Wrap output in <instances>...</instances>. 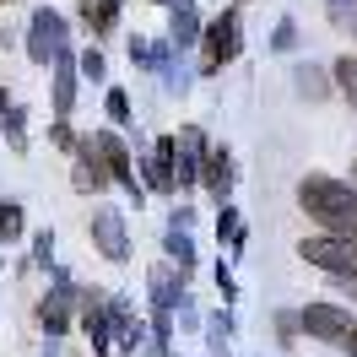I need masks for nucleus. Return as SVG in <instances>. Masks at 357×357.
<instances>
[{
    "label": "nucleus",
    "mask_w": 357,
    "mask_h": 357,
    "mask_svg": "<svg viewBox=\"0 0 357 357\" xmlns=\"http://www.w3.org/2000/svg\"><path fill=\"white\" fill-rule=\"evenodd\" d=\"M146 184H152L157 195H174V135H162L146 157Z\"/></svg>",
    "instance_id": "13"
},
{
    "label": "nucleus",
    "mask_w": 357,
    "mask_h": 357,
    "mask_svg": "<svg viewBox=\"0 0 357 357\" xmlns=\"http://www.w3.org/2000/svg\"><path fill=\"white\" fill-rule=\"evenodd\" d=\"M109 119H114V125H135V119H130V98H125L119 87L109 92Z\"/></svg>",
    "instance_id": "26"
},
{
    "label": "nucleus",
    "mask_w": 357,
    "mask_h": 357,
    "mask_svg": "<svg viewBox=\"0 0 357 357\" xmlns=\"http://www.w3.org/2000/svg\"><path fill=\"white\" fill-rule=\"evenodd\" d=\"M0 6H6V0H0Z\"/></svg>",
    "instance_id": "36"
},
{
    "label": "nucleus",
    "mask_w": 357,
    "mask_h": 357,
    "mask_svg": "<svg viewBox=\"0 0 357 357\" xmlns=\"http://www.w3.org/2000/svg\"><path fill=\"white\" fill-rule=\"evenodd\" d=\"M162 6H174V0H162Z\"/></svg>",
    "instance_id": "35"
},
{
    "label": "nucleus",
    "mask_w": 357,
    "mask_h": 357,
    "mask_svg": "<svg viewBox=\"0 0 357 357\" xmlns=\"http://www.w3.org/2000/svg\"><path fill=\"white\" fill-rule=\"evenodd\" d=\"M70 303H76V287H70V276L66 271H54V287H49V298L38 303V319H44V335H49V347L66 335L70 325Z\"/></svg>",
    "instance_id": "8"
},
{
    "label": "nucleus",
    "mask_w": 357,
    "mask_h": 357,
    "mask_svg": "<svg viewBox=\"0 0 357 357\" xmlns=\"http://www.w3.org/2000/svg\"><path fill=\"white\" fill-rule=\"evenodd\" d=\"M201 38H206V76H211V70H222L227 60L238 54V44H244V33H238V11L227 6L217 22L201 27Z\"/></svg>",
    "instance_id": "5"
},
{
    "label": "nucleus",
    "mask_w": 357,
    "mask_h": 357,
    "mask_svg": "<svg viewBox=\"0 0 357 357\" xmlns=\"http://www.w3.org/2000/svg\"><path fill=\"white\" fill-rule=\"evenodd\" d=\"M146 287H152V309H168V314H174V303H184V271L152 266V271H146Z\"/></svg>",
    "instance_id": "12"
},
{
    "label": "nucleus",
    "mask_w": 357,
    "mask_h": 357,
    "mask_svg": "<svg viewBox=\"0 0 357 357\" xmlns=\"http://www.w3.org/2000/svg\"><path fill=\"white\" fill-rule=\"evenodd\" d=\"M341 287H347V292H352V298H357V276H352V282H341Z\"/></svg>",
    "instance_id": "34"
},
{
    "label": "nucleus",
    "mask_w": 357,
    "mask_h": 357,
    "mask_svg": "<svg viewBox=\"0 0 357 357\" xmlns=\"http://www.w3.org/2000/svg\"><path fill=\"white\" fill-rule=\"evenodd\" d=\"M298 206H303L325 233H335V238H357V184L309 174L303 184H298Z\"/></svg>",
    "instance_id": "2"
},
{
    "label": "nucleus",
    "mask_w": 357,
    "mask_h": 357,
    "mask_svg": "<svg viewBox=\"0 0 357 357\" xmlns=\"http://www.w3.org/2000/svg\"><path fill=\"white\" fill-rule=\"evenodd\" d=\"M347 352H352V357H357V331H352V335H347Z\"/></svg>",
    "instance_id": "33"
},
{
    "label": "nucleus",
    "mask_w": 357,
    "mask_h": 357,
    "mask_svg": "<svg viewBox=\"0 0 357 357\" xmlns=\"http://www.w3.org/2000/svg\"><path fill=\"white\" fill-rule=\"evenodd\" d=\"M76 70H82V76H92V82H103V54H98V49H87V54L76 60Z\"/></svg>",
    "instance_id": "28"
},
{
    "label": "nucleus",
    "mask_w": 357,
    "mask_h": 357,
    "mask_svg": "<svg viewBox=\"0 0 357 357\" xmlns=\"http://www.w3.org/2000/svg\"><path fill=\"white\" fill-rule=\"evenodd\" d=\"M92 141H98V157H103V168H109V178L114 184H125V190H130L135 195V206L146 201V190H141V184H135V168H130V152H125V141H119V135H92Z\"/></svg>",
    "instance_id": "10"
},
{
    "label": "nucleus",
    "mask_w": 357,
    "mask_h": 357,
    "mask_svg": "<svg viewBox=\"0 0 357 357\" xmlns=\"http://www.w3.org/2000/svg\"><path fill=\"white\" fill-rule=\"evenodd\" d=\"M292 76H298V92H303V98H325V92H331V82H325L319 66H298Z\"/></svg>",
    "instance_id": "21"
},
{
    "label": "nucleus",
    "mask_w": 357,
    "mask_h": 357,
    "mask_svg": "<svg viewBox=\"0 0 357 357\" xmlns=\"http://www.w3.org/2000/svg\"><path fill=\"white\" fill-rule=\"evenodd\" d=\"M206 157H211V152H206V135L195 130V125L174 135V195H178V190H190V184L201 178Z\"/></svg>",
    "instance_id": "6"
},
{
    "label": "nucleus",
    "mask_w": 357,
    "mask_h": 357,
    "mask_svg": "<svg viewBox=\"0 0 357 357\" xmlns=\"http://www.w3.org/2000/svg\"><path fill=\"white\" fill-rule=\"evenodd\" d=\"M331 22L357 38V0H331Z\"/></svg>",
    "instance_id": "25"
},
{
    "label": "nucleus",
    "mask_w": 357,
    "mask_h": 357,
    "mask_svg": "<svg viewBox=\"0 0 357 357\" xmlns=\"http://www.w3.org/2000/svg\"><path fill=\"white\" fill-rule=\"evenodd\" d=\"M331 76H335V87L347 92V103H352V109H357V54H341Z\"/></svg>",
    "instance_id": "20"
},
{
    "label": "nucleus",
    "mask_w": 357,
    "mask_h": 357,
    "mask_svg": "<svg viewBox=\"0 0 357 357\" xmlns=\"http://www.w3.org/2000/svg\"><path fill=\"white\" fill-rule=\"evenodd\" d=\"M276 331H282V341H298L303 325H298V314H276Z\"/></svg>",
    "instance_id": "30"
},
{
    "label": "nucleus",
    "mask_w": 357,
    "mask_h": 357,
    "mask_svg": "<svg viewBox=\"0 0 357 357\" xmlns=\"http://www.w3.org/2000/svg\"><path fill=\"white\" fill-rule=\"evenodd\" d=\"M217 287H222V303H233V298H238V287H233V271H227V266H217Z\"/></svg>",
    "instance_id": "31"
},
{
    "label": "nucleus",
    "mask_w": 357,
    "mask_h": 357,
    "mask_svg": "<svg viewBox=\"0 0 357 357\" xmlns=\"http://www.w3.org/2000/svg\"><path fill=\"white\" fill-rule=\"evenodd\" d=\"M298 44V22H292V17H282V22H276V33H271V49H292Z\"/></svg>",
    "instance_id": "27"
},
{
    "label": "nucleus",
    "mask_w": 357,
    "mask_h": 357,
    "mask_svg": "<svg viewBox=\"0 0 357 357\" xmlns=\"http://www.w3.org/2000/svg\"><path fill=\"white\" fill-rule=\"evenodd\" d=\"M119 6H125V0H82V11H87L92 33H114V22H119Z\"/></svg>",
    "instance_id": "17"
},
{
    "label": "nucleus",
    "mask_w": 357,
    "mask_h": 357,
    "mask_svg": "<svg viewBox=\"0 0 357 357\" xmlns=\"http://www.w3.org/2000/svg\"><path fill=\"white\" fill-rule=\"evenodd\" d=\"M201 178H206V190H211V201L227 206V190H233V157L211 152V157H206V168H201Z\"/></svg>",
    "instance_id": "16"
},
{
    "label": "nucleus",
    "mask_w": 357,
    "mask_h": 357,
    "mask_svg": "<svg viewBox=\"0 0 357 357\" xmlns=\"http://www.w3.org/2000/svg\"><path fill=\"white\" fill-rule=\"evenodd\" d=\"M76 109V60H70V49L54 60V119H66Z\"/></svg>",
    "instance_id": "15"
},
{
    "label": "nucleus",
    "mask_w": 357,
    "mask_h": 357,
    "mask_svg": "<svg viewBox=\"0 0 357 357\" xmlns=\"http://www.w3.org/2000/svg\"><path fill=\"white\" fill-rule=\"evenodd\" d=\"M66 49H70L66 17H60L54 6H38V11H33V22H27V54H33L38 66H49V60H60Z\"/></svg>",
    "instance_id": "4"
},
{
    "label": "nucleus",
    "mask_w": 357,
    "mask_h": 357,
    "mask_svg": "<svg viewBox=\"0 0 357 357\" xmlns=\"http://www.w3.org/2000/svg\"><path fill=\"white\" fill-rule=\"evenodd\" d=\"M49 255H54V233H38V238H33V260L49 266Z\"/></svg>",
    "instance_id": "29"
},
{
    "label": "nucleus",
    "mask_w": 357,
    "mask_h": 357,
    "mask_svg": "<svg viewBox=\"0 0 357 357\" xmlns=\"http://www.w3.org/2000/svg\"><path fill=\"white\" fill-rule=\"evenodd\" d=\"M168 255H174L178 271H195V244H190V233H184V227H168Z\"/></svg>",
    "instance_id": "19"
},
{
    "label": "nucleus",
    "mask_w": 357,
    "mask_h": 357,
    "mask_svg": "<svg viewBox=\"0 0 357 357\" xmlns=\"http://www.w3.org/2000/svg\"><path fill=\"white\" fill-rule=\"evenodd\" d=\"M201 38V11H195V0H174V22H168V44L174 49H190Z\"/></svg>",
    "instance_id": "14"
},
{
    "label": "nucleus",
    "mask_w": 357,
    "mask_h": 357,
    "mask_svg": "<svg viewBox=\"0 0 357 357\" xmlns=\"http://www.w3.org/2000/svg\"><path fill=\"white\" fill-rule=\"evenodd\" d=\"M0 238H6V244H11V238H22V206H17V201L0 206Z\"/></svg>",
    "instance_id": "24"
},
{
    "label": "nucleus",
    "mask_w": 357,
    "mask_h": 357,
    "mask_svg": "<svg viewBox=\"0 0 357 357\" xmlns=\"http://www.w3.org/2000/svg\"><path fill=\"white\" fill-rule=\"evenodd\" d=\"M227 335H233V319H227V314H211V319H206V341H211V357H227Z\"/></svg>",
    "instance_id": "22"
},
{
    "label": "nucleus",
    "mask_w": 357,
    "mask_h": 357,
    "mask_svg": "<svg viewBox=\"0 0 357 357\" xmlns=\"http://www.w3.org/2000/svg\"><path fill=\"white\" fill-rule=\"evenodd\" d=\"M298 325L309 335H319V341H347V335L357 331L352 325V314L347 309H335V303H309V309L298 314Z\"/></svg>",
    "instance_id": "9"
},
{
    "label": "nucleus",
    "mask_w": 357,
    "mask_h": 357,
    "mask_svg": "<svg viewBox=\"0 0 357 357\" xmlns=\"http://www.w3.org/2000/svg\"><path fill=\"white\" fill-rule=\"evenodd\" d=\"M82 298V331L92 335V347L103 357H130L135 335H141V319L125 298H109V292H76Z\"/></svg>",
    "instance_id": "1"
},
{
    "label": "nucleus",
    "mask_w": 357,
    "mask_h": 357,
    "mask_svg": "<svg viewBox=\"0 0 357 357\" xmlns=\"http://www.w3.org/2000/svg\"><path fill=\"white\" fill-rule=\"evenodd\" d=\"M92 244H98V255L103 260H130V233H125V217L114 211V206H98L92 211Z\"/></svg>",
    "instance_id": "7"
},
{
    "label": "nucleus",
    "mask_w": 357,
    "mask_h": 357,
    "mask_svg": "<svg viewBox=\"0 0 357 357\" xmlns=\"http://www.w3.org/2000/svg\"><path fill=\"white\" fill-rule=\"evenodd\" d=\"M0 130L11 141V152H27V125H22V109L11 103V109H0Z\"/></svg>",
    "instance_id": "18"
},
{
    "label": "nucleus",
    "mask_w": 357,
    "mask_h": 357,
    "mask_svg": "<svg viewBox=\"0 0 357 357\" xmlns=\"http://www.w3.org/2000/svg\"><path fill=\"white\" fill-rule=\"evenodd\" d=\"M298 255H303L309 266L331 271V276H341V282H352V276H357V238L319 233V238H303V244H298Z\"/></svg>",
    "instance_id": "3"
},
{
    "label": "nucleus",
    "mask_w": 357,
    "mask_h": 357,
    "mask_svg": "<svg viewBox=\"0 0 357 357\" xmlns=\"http://www.w3.org/2000/svg\"><path fill=\"white\" fill-rule=\"evenodd\" d=\"M217 238H227L233 249H244V222H238V211H233V206L217 211Z\"/></svg>",
    "instance_id": "23"
},
{
    "label": "nucleus",
    "mask_w": 357,
    "mask_h": 357,
    "mask_svg": "<svg viewBox=\"0 0 357 357\" xmlns=\"http://www.w3.org/2000/svg\"><path fill=\"white\" fill-rule=\"evenodd\" d=\"M76 168H70V184H76V190H82V195H98V190H103V184H109V168H103V157H98V141H76Z\"/></svg>",
    "instance_id": "11"
},
{
    "label": "nucleus",
    "mask_w": 357,
    "mask_h": 357,
    "mask_svg": "<svg viewBox=\"0 0 357 357\" xmlns=\"http://www.w3.org/2000/svg\"><path fill=\"white\" fill-rule=\"evenodd\" d=\"M49 135H54V141H60L66 152H76V135H70V125H66V119H54V130H49Z\"/></svg>",
    "instance_id": "32"
}]
</instances>
